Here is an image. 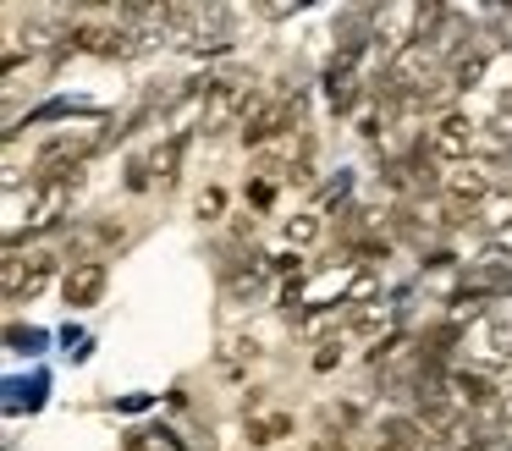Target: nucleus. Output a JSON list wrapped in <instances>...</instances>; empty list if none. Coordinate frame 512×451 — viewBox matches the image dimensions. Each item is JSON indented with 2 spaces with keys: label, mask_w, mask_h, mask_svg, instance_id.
Wrapping results in <instances>:
<instances>
[{
  "label": "nucleus",
  "mask_w": 512,
  "mask_h": 451,
  "mask_svg": "<svg viewBox=\"0 0 512 451\" xmlns=\"http://www.w3.org/2000/svg\"><path fill=\"white\" fill-rule=\"evenodd\" d=\"M336 363H342V347H336V341H325V347L314 352V369H336Z\"/></svg>",
  "instance_id": "f8f14e48"
},
{
  "label": "nucleus",
  "mask_w": 512,
  "mask_h": 451,
  "mask_svg": "<svg viewBox=\"0 0 512 451\" xmlns=\"http://www.w3.org/2000/svg\"><path fill=\"white\" fill-rule=\"evenodd\" d=\"M177 160H182V143H166V149H155V160H149V171H155L160 182H171V176H177Z\"/></svg>",
  "instance_id": "9d476101"
},
{
  "label": "nucleus",
  "mask_w": 512,
  "mask_h": 451,
  "mask_svg": "<svg viewBox=\"0 0 512 451\" xmlns=\"http://www.w3.org/2000/svg\"><path fill=\"white\" fill-rule=\"evenodd\" d=\"M314 451H347V446H342V440H320Z\"/></svg>",
  "instance_id": "4468645a"
},
{
  "label": "nucleus",
  "mask_w": 512,
  "mask_h": 451,
  "mask_svg": "<svg viewBox=\"0 0 512 451\" xmlns=\"http://www.w3.org/2000/svg\"><path fill=\"white\" fill-rule=\"evenodd\" d=\"M105 281H111L105 264L100 259H83V264H72V270H67V286H61V292H67L72 308H94L105 297Z\"/></svg>",
  "instance_id": "39448f33"
},
{
  "label": "nucleus",
  "mask_w": 512,
  "mask_h": 451,
  "mask_svg": "<svg viewBox=\"0 0 512 451\" xmlns=\"http://www.w3.org/2000/svg\"><path fill=\"white\" fill-rule=\"evenodd\" d=\"M446 385H452L457 407H474V413H496V407H501V391L485 380V374H468V369H457Z\"/></svg>",
  "instance_id": "423d86ee"
},
{
  "label": "nucleus",
  "mask_w": 512,
  "mask_h": 451,
  "mask_svg": "<svg viewBox=\"0 0 512 451\" xmlns=\"http://www.w3.org/2000/svg\"><path fill=\"white\" fill-rule=\"evenodd\" d=\"M292 435V413L287 407H265V413H248V446H276Z\"/></svg>",
  "instance_id": "0eeeda50"
},
{
  "label": "nucleus",
  "mask_w": 512,
  "mask_h": 451,
  "mask_svg": "<svg viewBox=\"0 0 512 451\" xmlns=\"http://www.w3.org/2000/svg\"><path fill=\"white\" fill-rule=\"evenodd\" d=\"M441 193L452 198V204H479V198L490 193V176H485V171H452V176L441 182Z\"/></svg>",
  "instance_id": "6e6552de"
},
{
  "label": "nucleus",
  "mask_w": 512,
  "mask_h": 451,
  "mask_svg": "<svg viewBox=\"0 0 512 451\" xmlns=\"http://www.w3.org/2000/svg\"><path fill=\"white\" fill-rule=\"evenodd\" d=\"M50 275H56V253L39 248V253H28V259H23V253H12L6 270H0V281H6V297H12V303H23V297H34Z\"/></svg>",
  "instance_id": "f03ea898"
},
{
  "label": "nucleus",
  "mask_w": 512,
  "mask_h": 451,
  "mask_svg": "<svg viewBox=\"0 0 512 451\" xmlns=\"http://www.w3.org/2000/svg\"><path fill=\"white\" fill-rule=\"evenodd\" d=\"M474 149H479V132H474L468 116H452V110H446V116L430 127V154L435 160H468Z\"/></svg>",
  "instance_id": "7ed1b4c3"
},
{
  "label": "nucleus",
  "mask_w": 512,
  "mask_h": 451,
  "mask_svg": "<svg viewBox=\"0 0 512 451\" xmlns=\"http://www.w3.org/2000/svg\"><path fill=\"white\" fill-rule=\"evenodd\" d=\"M314 237H320V215H298L287 226V242H298V248H303V242H314Z\"/></svg>",
  "instance_id": "9b49d317"
},
{
  "label": "nucleus",
  "mask_w": 512,
  "mask_h": 451,
  "mask_svg": "<svg viewBox=\"0 0 512 451\" xmlns=\"http://www.w3.org/2000/svg\"><path fill=\"white\" fill-rule=\"evenodd\" d=\"M127 451H182V440L171 429H144V435L127 440Z\"/></svg>",
  "instance_id": "1a4fd4ad"
},
{
  "label": "nucleus",
  "mask_w": 512,
  "mask_h": 451,
  "mask_svg": "<svg viewBox=\"0 0 512 451\" xmlns=\"http://www.w3.org/2000/svg\"><path fill=\"white\" fill-rule=\"evenodd\" d=\"M298 121V99H276V105H254L243 116V143L248 149H270L276 138H287Z\"/></svg>",
  "instance_id": "f257e3e1"
},
{
  "label": "nucleus",
  "mask_w": 512,
  "mask_h": 451,
  "mask_svg": "<svg viewBox=\"0 0 512 451\" xmlns=\"http://www.w3.org/2000/svg\"><path fill=\"white\" fill-rule=\"evenodd\" d=\"M78 50H94V55H133L138 50V33H127V28H94V22H78V28L67 33Z\"/></svg>",
  "instance_id": "20e7f679"
},
{
  "label": "nucleus",
  "mask_w": 512,
  "mask_h": 451,
  "mask_svg": "<svg viewBox=\"0 0 512 451\" xmlns=\"http://www.w3.org/2000/svg\"><path fill=\"white\" fill-rule=\"evenodd\" d=\"M199 215H204V220L221 215V193H204V198H199Z\"/></svg>",
  "instance_id": "ddd939ff"
}]
</instances>
